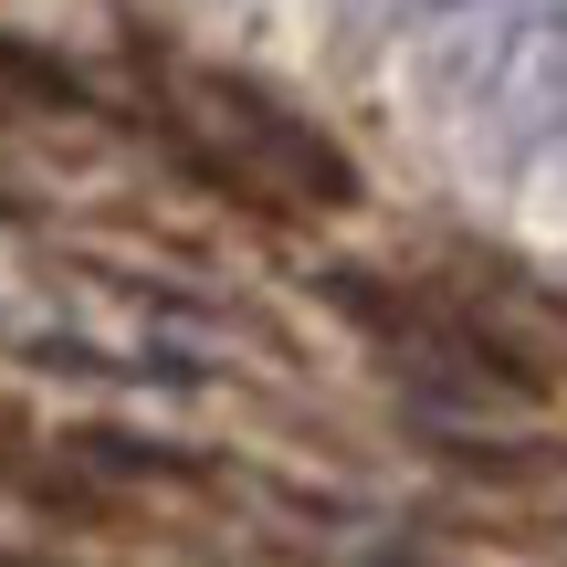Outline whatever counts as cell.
Here are the masks:
<instances>
[{"label": "cell", "instance_id": "1", "mask_svg": "<svg viewBox=\"0 0 567 567\" xmlns=\"http://www.w3.org/2000/svg\"><path fill=\"white\" fill-rule=\"evenodd\" d=\"M421 63L452 105H473L505 158L567 147V0H494V11L421 21Z\"/></svg>", "mask_w": 567, "mask_h": 567}]
</instances>
